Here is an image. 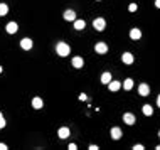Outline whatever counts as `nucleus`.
Listing matches in <instances>:
<instances>
[{
	"label": "nucleus",
	"mask_w": 160,
	"mask_h": 150,
	"mask_svg": "<svg viewBox=\"0 0 160 150\" xmlns=\"http://www.w3.org/2000/svg\"><path fill=\"white\" fill-rule=\"evenodd\" d=\"M56 52H57L61 58H66V56H69V52H71V47H69V44H66V42H57V46H56Z\"/></svg>",
	"instance_id": "1"
},
{
	"label": "nucleus",
	"mask_w": 160,
	"mask_h": 150,
	"mask_svg": "<svg viewBox=\"0 0 160 150\" xmlns=\"http://www.w3.org/2000/svg\"><path fill=\"white\" fill-rule=\"evenodd\" d=\"M93 27H95L98 32H101V30H105V27H106V22H105V19H95L93 20Z\"/></svg>",
	"instance_id": "2"
},
{
	"label": "nucleus",
	"mask_w": 160,
	"mask_h": 150,
	"mask_svg": "<svg viewBox=\"0 0 160 150\" xmlns=\"http://www.w3.org/2000/svg\"><path fill=\"white\" fill-rule=\"evenodd\" d=\"M32 46H34V42H32V39H29V37H24V39L20 40V47L26 49V51L32 49Z\"/></svg>",
	"instance_id": "3"
},
{
	"label": "nucleus",
	"mask_w": 160,
	"mask_h": 150,
	"mask_svg": "<svg viewBox=\"0 0 160 150\" xmlns=\"http://www.w3.org/2000/svg\"><path fill=\"white\" fill-rule=\"evenodd\" d=\"M138 95L140 96H148L150 95V86L147 83H142L138 86Z\"/></svg>",
	"instance_id": "4"
},
{
	"label": "nucleus",
	"mask_w": 160,
	"mask_h": 150,
	"mask_svg": "<svg viewBox=\"0 0 160 150\" xmlns=\"http://www.w3.org/2000/svg\"><path fill=\"white\" fill-rule=\"evenodd\" d=\"M95 51H96V54H106V52H108V46H106L105 42H98V44L95 46Z\"/></svg>",
	"instance_id": "5"
},
{
	"label": "nucleus",
	"mask_w": 160,
	"mask_h": 150,
	"mask_svg": "<svg viewBox=\"0 0 160 150\" xmlns=\"http://www.w3.org/2000/svg\"><path fill=\"white\" fill-rule=\"evenodd\" d=\"M83 66H84V59H83V58H79V56L73 58V68H76V69H81Z\"/></svg>",
	"instance_id": "6"
},
{
	"label": "nucleus",
	"mask_w": 160,
	"mask_h": 150,
	"mask_svg": "<svg viewBox=\"0 0 160 150\" xmlns=\"http://www.w3.org/2000/svg\"><path fill=\"white\" fill-rule=\"evenodd\" d=\"M121 61H123L125 64H133V54H131V52H123V54H121Z\"/></svg>",
	"instance_id": "7"
},
{
	"label": "nucleus",
	"mask_w": 160,
	"mask_h": 150,
	"mask_svg": "<svg viewBox=\"0 0 160 150\" xmlns=\"http://www.w3.org/2000/svg\"><path fill=\"white\" fill-rule=\"evenodd\" d=\"M57 135H59V138H68V137L71 135V130L68 127H62V128H59Z\"/></svg>",
	"instance_id": "8"
},
{
	"label": "nucleus",
	"mask_w": 160,
	"mask_h": 150,
	"mask_svg": "<svg viewBox=\"0 0 160 150\" xmlns=\"http://www.w3.org/2000/svg\"><path fill=\"white\" fill-rule=\"evenodd\" d=\"M110 133H111V138H113V140H120V138H121V130H120L118 127H113Z\"/></svg>",
	"instance_id": "9"
},
{
	"label": "nucleus",
	"mask_w": 160,
	"mask_h": 150,
	"mask_svg": "<svg viewBox=\"0 0 160 150\" xmlns=\"http://www.w3.org/2000/svg\"><path fill=\"white\" fill-rule=\"evenodd\" d=\"M123 121H125L127 125H133L137 120H135V115H133V113H125V115H123Z\"/></svg>",
	"instance_id": "10"
},
{
	"label": "nucleus",
	"mask_w": 160,
	"mask_h": 150,
	"mask_svg": "<svg viewBox=\"0 0 160 150\" xmlns=\"http://www.w3.org/2000/svg\"><path fill=\"white\" fill-rule=\"evenodd\" d=\"M108 88H110V91H118V89L121 88V83L120 81H110Z\"/></svg>",
	"instance_id": "11"
},
{
	"label": "nucleus",
	"mask_w": 160,
	"mask_h": 150,
	"mask_svg": "<svg viewBox=\"0 0 160 150\" xmlns=\"http://www.w3.org/2000/svg\"><path fill=\"white\" fill-rule=\"evenodd\" d=\"M5 29H7V32H9V34H15V32L19 30V26H17V22H9Z\"/></svg>",
	"instance_id": "12"
},
{
	"label": "nucleus",
	"mask_w": 160,
	"mask_h": 150,
	"mask_svg": "<svg viewBox=\"0 0 160 150\" xmlns=\"http://www.w3.org/2000/svg\"><path fill=\"white\" fill-rule=\"evenodd\" d=\"M130 37H131L133 40H138L140 37H142V30L137 29V27H135V29H131V30H130Z\"/></svg>",
	"instance_id": "13"
},
{
	"label": "nucleus",
	"mask_w": 160,
	"mask_h": 150,
	"mask_svg": "<svg viewBox=\"0 0 160 150\" xmlns=\"http://www.w3.org/2000/svg\"><path fill=\"white\" fill-rule=\"evenodd\" d=\"M32 106L36 108V110H40L44 106V101H42V98H39V96H36V98L32 99Z\"/></svg>",
	"instance_id": "14"
},
{
	"label": "nucleus",
	"mask_w": 160,
	"mask_h": 150,
	"mask_svg": "<svg viewBox=\"0 0 160 150\" xmlns=\"http://www.w3.org/2000/svg\"><path fill=\"white\" fill-rule=\"evenodd\" d=\"M74 19H76V12H74V10H71V9H69V10L64 12V20H73V22H74Z\"/></svg>",
	"instance_id": "15"
},
{
	"label": "nucleus",
	"mask_w": 160,
	"mask_h": 150,
	"mask_svg": "<svg viewBox=\"0 0 160 150\" xmlns=\"http://www.w3.org/2000/svg\"><path fill=\"white\" fill-rule=\"evenodd\" d=\"M84 27H86V22H84V20H78V19H74V29L83 30Z\"/></svg>",
	"instance_id": "16"
},
{
	"label": "nucleus",
	"mask_w": 160,
	"mask_h": 150,
	"mask_svg": "<svg viewBox=\"0 0 160 150\" xmlns=\"http://www.w3.org/2000/svg\"><path fill=\"white\" fill-rule=\"evenodd\" d=\"M123 88H125V91H130V89L133 88V79H130V78L125 79L123 81Z\"/></svg>",
	"instance_id": "17"
},
{
	"label": "nucleus",
	"mask_w": 160,
	"mask_h": 150,
	"mask_svg": "<svg viewBox=\"0 0 160 150\" xmlns=\"http://www.w3.org/2000/svg\"><path fill=\"white\" fill-rule=\"evenodd\" d=\"M143 115H145V117H152L153 115V108L150 105H143Z\"/></svg>",
	"instance_id": "18"
},
{
	"label": "nucleus",
	"mask_w": 160,
	"mask_h": 150,
	"mask_svg": "<svg viewBox=\"0 0 160 150\" xmlns=\"http://www.w3.org/2000/svg\"><path fill=\"white\" fill-rule=\"evenodd\" d=\"M111 81V73H103L101 74V83L103 84H108Z\"/></svg>",
	"instance_id": "19"
},
{
	"label": "nucleus",
	"mask_w": 160,
	"mask_h": 150,
	"mask_svg": "<svg viewBox=\"0 0 160 150\" xmlns=\"http://www.w3.org/2000/svg\"><path fill=\"white\" fill-rule=\"evenodd\" d=\"M7 12H9L7 4H0V17H4V15H7Z\"/></svg>",
	"instance_id": "20"
},
{
	"label": "nucleus",
	"mask_w": 160,
	"mask_h": 150,
	"mask_svg": "<svg viewBox=\"0 0 160 150\" xmlns=\"http://www.w3.org/2000/svg\"><path fill=\"white\" fill-rule=\"evenodd\" d=\"M143 148H145V147H143L142 143H137V145L133 147V150H143Z\"/></svg>",
	"instance_id": "21"
},
{
	"label": "nucleus",
	"mask_w": 160,
	"mask_h": 150,
	"mask_svg": "<svg viewBox=\"0 0 160 150\" xmlns=\"http://www.w3.org/2000/svg\"><path fill=\"white\" fill-rule=\"evenodd\" d=\"M128 10H130V12H135V10H137V4H130V7H128Z\"/></svg>",
	"instance_id": "22"
},
{
	"label": "nucleus",
	"mask_w": 160,
	"mask_h": 150,
	"mask_svg": "<svg viewBox=\"0 0 160 150\" xmlns=\"http://www.w3.org/2000/svg\"><path fill=\"white\" fill-rule=\"evenodd\" d=\"M68 148H69V150H76L78 147H76V143H69V147H68Z\"/></svg>",
	"instance_id": "23"
},
{
	"label": "nucleus",
	"mask_w": 160,
	"mask_h": 150,
	"mask_svg": "<svg viewBox=\"0 0 160 150\" xmlns=\"http://www.w3.org/2000/svg\"><path fill=\"white\" fill-rule=\"evenodd\" d=\"M4 127H5V120H4V118H0V130H2Z\"/></svg>",
	"instance_id": "24"
},
{
	"label": "nucleus",
	"mask_w": 160,
	"mask_h": 150,
	"mask_svg": "<svg viewBox=\"0 0 160 150\" xmlns=\"http://www.w3.org/2000/svg\"><path fill=\"white\" fill-rule=\"evenodd\" d=\"M98 148H99L98 145H89V150H98Z\"/></svg>",
	"instance_id": "25"
},
{
	"label": "nucleus",
	"mask_w": 160,
	"mask_h": 150,
	"mask_svg": "<svg viewBox=\"0 0 160 150\" xmlns=\"http://www.w3.org/2000/svg\"><path fill=\"white\" fill-rule=\"evenodd\" d=\"M0 150H7V145H5V143H0Z\"/></svg>",
	"instance_id": "26"
},
{
	"label": "nucleus",
	"mask_w": 160,
	"mask_h": 150,
	"mask_svg": "<svg viewBox=\"0 0 160 150\" xmlns=\"http://www.w3.org/2000/svg\"><path fill=\"white\" fill-rule=\"evenodd\" d=\"M155 7L160 9V0H155Z\"/></svg>",
	"instance_id": "27"
},
{
	"label": "nucleus",
	"mask_w": 160,
	"mask_h": 150,
	"mask_svg": "<svg viewBox=\"0 0 160 150\" xmlns=\"http://www.w3.org/2000/svg\"><path fill=\"white\" fill-rule=\"evenodd\" d=\"M157 105H158V108H160V95H158V98H157Z\"/></svg>",
	"instance_id": "28"
},
{
	"label": "nucleus",
	"mask_w": 160,
	"mask_h": 150,
	"mask_svg": "<svg viewBox=\"0 0 160 150\" xmlns=\"http://www.w3.org/2000/svg\"><path fill=\"white\" fill-rule=\"evenodd\" d=\"M155 148H157V150H160V145H157V147H155Z\"/></svg>",
	"instance_id": "29"
},
{
	"label": "nucleus",
	"mask_w": 160,
	"mask_h": 150,
	"mask_svg": "<svg viewBox=\"0 0 160 150\" xmlns=\"http://www.w3.org/2000/svg\"><path fill=\"white\" fill-rule=\"evenodd\" d=\"M0 118H4V115H2V111H0Z\"/></svg>",
	"instance_id": "30"
},
{
	"label": "nucleus",
	"mask_w": 160,
	"mask_h": 150,
	"mask_svg": "<svg viewBox=\"0 0 160 150\" xmlns=\"http://www.w3.org/2000/svg\"><path fill=\"white\" fill-rule=\"evenodd\" d=\"M2 71H4V68H2V66H0V73H2Z\"/></svg>",
	"instance_id": "31"
},
{
	"label": "nucleus",
	"mask_w": 160,
	"mask_h": 150,
	"mask_svg": "<svg viewBox=\"0 0 160 150\" xmlns=\"http://www.w3.org/2000/svg\"><path fill=\"white\" fill-rule=\"evenodd\" d=\"M158 137H160V132H158Z\"/></svg>",
	"instance_id": "32"
}]
</instances>
